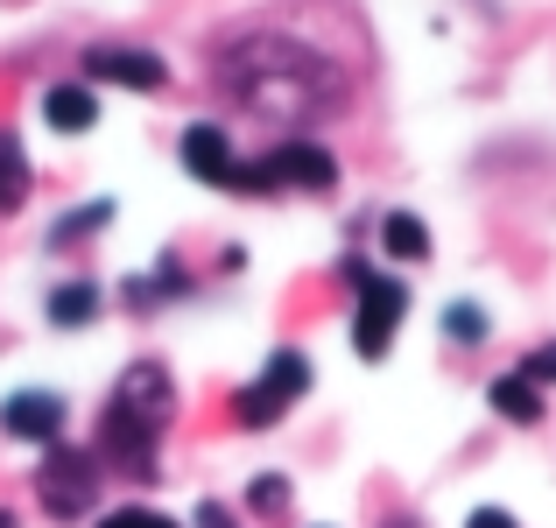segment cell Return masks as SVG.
Here are the masks:
<instances>
[{
  "label": "cell",
  "mask_w": 556,
  "mask_h": 528,
  "mask_svg": "<svg viewBox=\"0 0 556 528\" xmlns=\"http://www.w3.org/2000/svg\"><path fill=\"white\" fill-rule=\"evenodd\" d=\"M515 374H521V380H535V388H549V380H556V339H549V345H535L529 360L515 366Z\"/></svg>",
  "instance_id": "cell-17"
},
{
  "label": "cell",
  "mask_w": 556,
  "mask_h": 528,
  "mask_svg": "<svg viewBox=\"0 0 556 528\" xmlns=\"http://www.w3.org/2000/svg\"><path fill=\"white\" fill-rule=\"evenodd\" d=\"M22 198H28V149L14 135H0V212H14Z\"/></svg>",
  "instance_id": "cell-13"
},
{
  "label": "cell",
  "mask_w": 556,
  "mask_h": 528,
  "mask_svg": "<svg viewBox=\"0 0 556 528\" xmlns=\"http://www.w3.org/2000/svg\"><path fill=\"white\" fill-rule=\"evenodd\" d=\"M465 528H515V515H507V507H479V515L465 521Z\"/></svg>",
  "instance_id": "cell-20"
},
{
  "label": "cell",
  "mask_w": 556,
  "mask_h": 528,
  "mask_svg": "<svg viewBox=\"0 0 556 528\" xmlns=\"http://www.w3.org/2000/svg\"><path fill=\"white\" fill-rule=\"evenodd\" d=\"M99 528H177L169 515H155V507H121V515H106Z\"/></svg>",
  "instance_id": "cell-18"
},
{
  "label": "cell",
  "mask_w": 556,
  "mask_h": 528,
  "mask_svg": "<svg viewBox=\"0 0 556 528\" xmlns=\"http://www.w3.org/2000/svg\"><path fill=\"white\" fill-rule=\"evenodd\" d=\"M331 190L339 184V163H331V149H317V141H282V149H268L261 163H240V184L232 190Z\"/></svg>",
  "instance_id": "cell-3"
},
{
  "label": "cell",
  "mask_w": 556,
  "mask_h": 528,
  "mask_svg": "<svg viewBox=\"0 0 556 528\" xmlns=\"http://www.w3.org/2000/svg\"><path fill=\"white\" fill-rule=\"evenodd\" d=\"M444 331L458 345H479V339H486V311H479V303H451V311H444Z\"/></svg>",
  "instance_id": "cell-15"
},
{
  "label": "cell",
  "mask_w": 556,
  "mask_h": 528,
  "mask_svg": "<svg viewBox=\"0 0 556 528\" xmlns=\"http://www.w3.org/2000/svg\"><path fill=\"white\" fill-rule=\"evenodd\" d=\"M212 78L226 85L232 99H240L247 113H261V121H282V127H311L325 121V113L345 106V71L331 64V56H317L311 42L296 36H240L218 50Z\"/></svg>",
  "instance_id": "cell-1"
},
{
  "label": "cell",
  "mask_w": 556,
  "mask_h": 528,
  "mask_svg": "<svg viewBox=\"0 0 556 528\" xmlns=\"http://www.w3.org/2000/svg\"><path fill=\"white\" fill-rule=\"evenodd\" d=\"M0 430L8 437H28V444H56V437H64V402H56V394H8V402H0Z\"/></svg>",
  "instance_id": "cell-7"
},
{
  "label": "cell",
  "mask_w": 556,
  "mask_h": 528,
  "mask_svg": "<svg viewBox=\"0 0 556 528\" xmlns=\"http://www.w3.org/2000/svg\"><path fill=\"white\" fill-rule=\"evenodd\" d=\"M303 388H311V360H303V352H275V360L261 366L254 388H240V402H232V408H240L247 430H268V423L282 416V408L296 402Z\"/></svg>",
  "instance_id": "cell-5"
},
{
  "label": "cell",
  "mask_w": 556,
  "mask_h": 528,
  "mask_svg": "<svg viewBox=\"0 0 556 528\" xmlns=\"http://www.w3.org/2000/svg\"><path fill=\"white\" fill-rule=\"evenodd\" d=\"M36 493H42V507L50 515H85V507L99 501V465L85 458V451H71V444H50V458H42V473H36Z\"/></svg>",
  "instance_id": "cell-6"
},
{
  "label": "cell",
  "mask_w": 556,
  "mask_h": 528,
  "mask_svg": "<svg viewBox=\"0 0 556 528\" xmlns=\"http://www.w3.org/2000/svg\"><path fill=\"white\" fill-rule=\"evenodd\" d=\"M380 247H388L394 261H422L430 254V226H422L416 212H388L380 218Z\"/></svg>",
  "instance_id": "cell-12"
},
{
  "label": "cell",
  "mask_w": 556,
  "mask_h": 528,
  "mask_svg": "<svg viewBox=\"0 0 556 528\" xmlns=\"http://www.w3.org/2000/svg\"><path fill=\"white\" fill-rule=\"evenodd\" d=\"M92 311H99V289L92 282H64L50 297V325H92Z\"/></svg>",
  "instance_id": "cell-14"
},
{
  "label": "cell",
  "mask_w": 556,
  "mask_h": 528,
  "mask_svg": "<svg viewBox=\"0 0 556 528\" xmlns=\"http://www.w3.org/2000/svg\"><path fill=\"white\" fill-rule=\"evenodd\" d=\"M198 521H204V528H232V515H226V507H198Z\"/></svg>",
  "instance_id": "cell-21"
},
{
  "label": "cell",
  "mask_w": 556,
  "mask_h": 528,
  "mask_svg": "<svg viewBox=\"0 0 556 528\" xmlns=\"http://www.w3.org/2000/svg\"><path fill=\"white\" fill-rule=\"evenodd\" d=\"M42 121H50L56 135H85V127L99 121V99L85 92V85H50V92H42Z\"/></svg>",
  "instance_id": "cell-10"
},
{
  "label": "cell",
  "mask_w": 556,
  "mask_h": 528,
  "mask_svg": "<svg viewBox=\"0 0 556 528\" xmlns=\"http://www.w3.org/2000/svg\"><path fill=\"white\" fill-rule=\"evenodd\" d=\"M106 218H113V204H85V212H71V218H56V232H50V240H56V247H64V240H78V232H92V226H106Z\"/></svg>",
  "instance_id": "cell-16"
},
{
  "label": "cell",
  "mask_w": 556,
  "mask_h": 528,
  "mask_svg": "<svg viewBox=\"0 0 556 528\" xmlns=\"http://www.w3.org/2000/svg\"><path fill=\"white\" fill-rule=\"evenodd\" d=\"M184 169L190 176H204V184H240V155H232V141H226V127H212V121H198L184 135Z\"/></svg>",
  "instance_id": "cell-9"
},
{
  "label": "cell",
  "mask_w": 556,
  "mask_h": 528,
  "mask_svg": "<svg viewBox=\"0 0 556 528\" xmlns=\"http://www.w3.org/2000/svg\"><path fill=\"white\" fill-rule=\"evenodd\" d=\"M0 528H14V515H0Z\"/></svg>",
  "instance_id": "cell-22"
},
{
  "label": "cell",
  "mask_w": 556,
  "mask_h": 528,
  "mask_svg": "<svg viewBox=\"0 0 556 528\" xmlns=\"http://www.w3.org/2000/svg\"><path fill=\"white\" fill-rule=\"evenodd\" d=\"M282 501H289V479H275V473H268V479H254V507H268V515H275Z\"/></svg>",
  "instance_id": "cell-19"
},
{
  "label": "cell",
  "mask_w": 556,
  "mask_h": 528,
  "mask_svg": "<svg viewBox=\"0 0 556 528\" xmlns=\"http://www.w3.org/2000/svg\"><path fill=\"white\" fill-rule=\"evenodd\" d=\"M359 282V317H353V345H359V360H380V352L394 345V325H402V311H408V289L394 282V275H367L353 261L345 268Z\"/></svg>",
  "instance_id": "cell-4"
},
{
  "label": "cell",
  "mask_w": 556,
  "mask_h": 528,
  "mask_svg": "<svg viewBox=\"0 0 556 528\" xmlns=\"http://www.w3.org/2000/svg\"><path fill=\"white\" fill-rule=\"evenodd\" d=\"M85 71L92 78H106V85H127V92H163V56H149V50H113V42H99L92 56H85Z\"/></svg>",
  "instance_id": "cell-8"
},
{
  "label": "cell",
  "mask_w": 556,
  "mask_h": 528,
  "mask_svg": "<svg viewBox=\"0 0 556 528\" xmlns=\"http://www.w3.org/2000/svg\"><path fill=\"white\" fill-rule=\"evenodd\" d=\"M486 402L501 408L507 423H543V388H535V380H521V374H501L486 388Z\"/></svg>",
  "instance_id": "cell-11"
},
{
  "label": "cell",
  "mask_w": 556,
  "mask_h": 528,
  "mask_svg": "<svg viewBox=\"0 0 556 528\" xmlns=\"http://www.w3.org/2000/svg\"><path fill=\"white\" fill-rule=\"evenodd\" d=\"M169 416H177V380H169L155 360L127 366L121 388H113V402H106V423H99V458L121 465V473H135V479H149Z\"/></svg>",
  "instance_id": "cell-2"
}]
</instances>
